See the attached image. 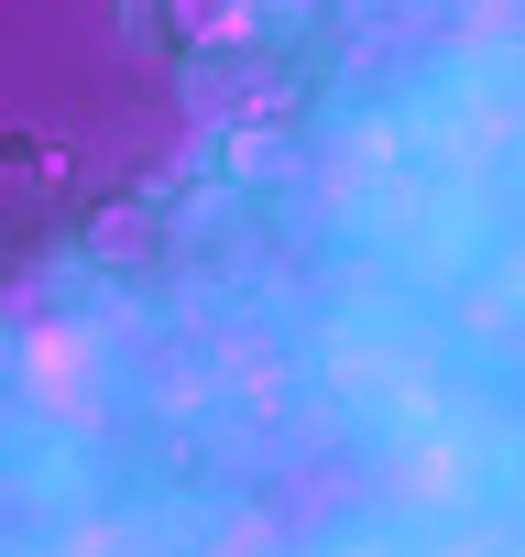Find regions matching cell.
<instances>
[{"label":"cell","mask_w":525,"mask_h":557,"mask_svg":"<svg viewBox=\"0 0 525 557\" xmlns=\"http://www.w3.org/2000/svg\"><path fill=\"white\" fill-rule=\"evenodd\" d=\"M154 240H164V219H154L143 197H121V208H99V219H88V251H99V262H121V273H132V262H154Z\"/></svg>","instance_id":"1"}]
</instances>
